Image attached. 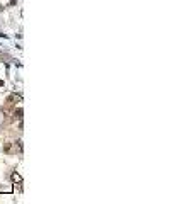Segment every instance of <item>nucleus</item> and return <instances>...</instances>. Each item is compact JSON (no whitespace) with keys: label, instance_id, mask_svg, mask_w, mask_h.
<instances>
[{"label":"nucleus","instance_id":"obj_1","mask_svg":"<svg viewBox=\"0 0 194 204\" xmlns=\"http://www.w3.org/2000/svg\"><path fill=\"white\" fill-rule=\"evenodd\" d=\"M10 178H12V182H14V184H22V177H21L19 174H15V172L12 174Z\"/></svg>","mask_w":194,"mask_h":204},{"label":"nucleus","instance_id":"obj_2","mask_svg":"<svg viewBox=\"0 0 194 204\" xmlns=\"http://www.w3.org/2000/svg\"><path fill=\"white\" fill-rule=\"evenodd\" d=\"M14 116H15V117H19V119H21V117H22V109H15Z\"/></svg>","mask_w":194,"mask_h":204},{"label":"nucleus","instance_id":"obj_3","mask_svg":"<svg viewBox=\"0 0 194 204\" xmlns=\"http://www.w3.org/2000/svg\"><path fill=\"white\" fill-rule=\"evenodd\" d=\"M2 85H4V80H0V87H2Z\"/></svg>","mask_w":194,"mask_h":204}]
</instances>
